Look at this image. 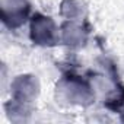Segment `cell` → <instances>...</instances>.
Returning a JSON list of instances; mask_svg holds the SVG:
<instances>
[{"label": "cell", "mask_w": 124, "mask_h": 124, "mask_svg": "<svg viewBox=\"0 0 124 124\" xmlns=\"http://www.w3.org/2000/svg\"><path fill=\"white\" fill-rule=\"evenodd\" d=\"M55 101L66 107H92L96 101V95L91 86V82L86 78L67 72L61 76L54 86Z\"/></svg>", "instance_id": "6da1fadb"}, {"label": "cell", "mask_w": 124, "mask_h": 124, "mask_svg": "<svg viewBox=\"0 0 124 124\" xmlns=\"http://www.w3.org/2000/svg\"><path fill=\"white\" fill-rule=\"evenodd\" d=\"M29 39L38 47H55L60 44V26L51 16L34 12L29 18Z\"/></svg>", "instance_id": "7a4b0ae2"}, {"label": "cell", "mask_w": 124, "mask_h": 124, "mask_svg": "<svg viewBox=\"0 0 124 124\" xmlns=\"http://www.w3.org/2000/svg\"><path fill=\"white\" fill-rule=\"evenodd\" d=\"M2 22L9 29H18L32 16L31 3L28 0H0Z\"/></svg>", "instance_id": "3957f363"}, {"label": "cell", "mask_w": 124, "mask_h": 124, "mask_svg": "<svg viewBox=\"0 0 124 124\" xmlns=\"http://www.w3.org/2000/svg\"><path fill=\"white\" fill-rule=\"evenodd\" d=\"M9 89H10L12 99L34 107L35 101L38 99V96L41 93V83L35 75L22 73V75L15 76L10 80Z\"/></svg>", "instance_id": "277c9868"}, {"label": "cell", "mask_w": 124, "mask_h": 124, "mask_svg": "<svg viewBox=\"0 0 124 124\" xmlns=\"http://www.w3.org/2000/svg\"><path fill=\"white\" fill-rule=\"evenodd\" d=\"M91 28L86 21H63L60 25V44L70 50L83 48L89 39Z\"/></svg>", "instance_id": "5b68a950"}, {"label": "cell", "mask_w": 124, "mask_h": 124, "mask_svg": "<svg viewBox=\"0 0 124 124\" xmlns=\"http://www.w3.org/2000/svg\"><path fill=\"white\" fill-rule=\"evenodd\" d=\"M3 108H5L6 117H8L12 123H16V124L28 123L29 118H31V114H32V111H34V107H32V105H28V104L15 101V99H12V98L3 104Z\"/></svg>", "instance_id": "8992f818"}, {"label": "cell", "mask_w": 124, "mask_h": 124, "mask_svg": "<svg viewBox=\"0 0 124 124\" xmlns=\"http://www.w3.org/2000/svg\"><path fill=\"white\" fill-rule=\"evenodd\" d=\"M60 16L64 21H86L88 9L80 0H61Z\"/></svg>", "instance_id": "52a82bcc"}, {"label": "cell", "mask_w": 124, "mask_h": 124, "mask_svg": "<svg viewBox=\"0 0 124 124\" xmlns=\"http://www.w3.org/2000/svg\"><path fill=\"white\" fill-rule=\"evenodd\" d=\"M104 107L111 112H118L120 120L124 123V85L123 83L120 85V88L117 89V92L112 96L104 101Z\"/></svg>", "instance_id": "ba28073f"}]
</instances>
